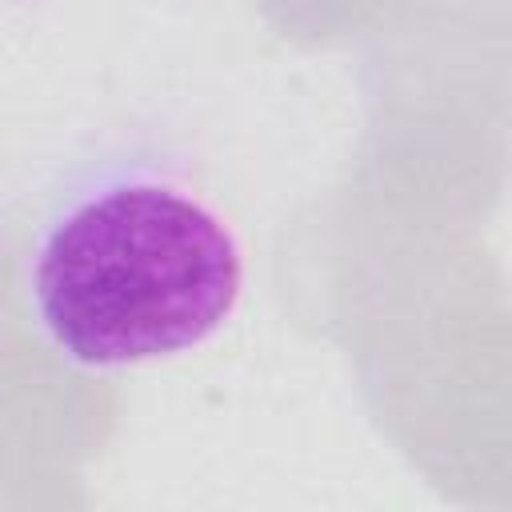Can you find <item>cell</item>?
Here are the masks:
<instances>
[{
	"label": "cell",
	"mask_w": 512,
	"mask_h": 512,
	"mask_svg": "<svg viewBox=\"0 0 512 512\" xmlns=\"http://www.w3.org/2000/svg\"><path fill=\"white\" fill-rule=\"evenodd\" d=\"M24 292L36 328L68 364L140 368L184 356L228 324L244 296V248L184 176L112 160L48 208Z\"/></svg>",
	"instance_id": "6da1fadb"
}]
</instances>
